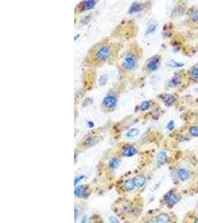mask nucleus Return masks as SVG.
I'll return each instance as SVG.
<instances>
[{
	"label": "nucleus",
	"instance_id": "nucleus-2",
	"mask_svg": "<svg viewBox=\"0 0 198 223\" xmlns=\"http://www.w3.org/2000/svg\"><path fill=\"white\" fill-rule=\"evenodd\" d=\"M137 65V58L132 53H127L122 60V67L126 71H131L134 69Z\"/></svg>",
	"mask_w": 198,
	"mask_h": 223
},
{
	"label": "nucleus",
	"instance_id": "nucleus-5",
	"mask_svg": "<svg viewBox=\"0 0 198 223\" xmlns=\"http://www.w3.org/2000/svg\"><path fill=\"white\" fill-rule=\"evenodd\" d=\"M98 0H85L79 5L80 11H87L93 9L97 3Z\"/></svg>",
	"mask_w": 198,
	"mask_h": 223
},
{
	"label": "nucleus",
	"instance_id": "nucleus-19",
	"mask_svg": "<svg viewBox=\"0 0 198 223\" xmlns=\"http://www.w3.org/2000/svg\"><path fill=\"white\" fill-rule=\"evenodd\" d=\"M167 65L169 67H172V68H180V67H183L184 65V63L177 62V61L174 60H169L167 63Z\"/></svg>",
	"mask_w": 198,
	"mask_h": 223
},
{
	"label": "nucleus",
	"instance_id": "nucleus-12",
	"mask_svg": "<svg viewBox=\"0 0 198 223\" xmlns=\"http://www.w3.org/2000/svg\"><path fill=\"white\" fill-rule=\"evenodd\" d=\"M133 179L135 183V185H136V188H142L146 182V177L142 175L137 176L134 177Z\"/></svg>",
	"mask_w": 198,
	"mask_h": 223
},
{
	"label": "nucleus",
	"instance_id": "nucleus-7",
	"mask_svg": "<svg viewBox=\"0 0 198 223\" xmlns=\"http://www.w3.org/2000/svg\"><path fill=\"white\" fill-rule=\"evenodd\" d=\"M88 194V188L86 185H76L74 188V195L78 198H84Z\"/></svg>",
	"mask_w": 198,
	"mask_h": 223
},
{
	"label": "nucleus",
	"instance_id": "nucleus-22",
	"mask_svg": "<svg viewBox=\"0 0 198 223\" xmlns=\"http://www.w3.org/2000/svg\"><path fill=\"white\" fill-rule=\"evenodd\" d=\"M157 29V25L155 23H152L150 24V25L148 26L147 28V30H146V34H153L154 32L155 31H156Z\"/></svg>",
	"mask_w": 198,
	"mask_h": 223
},
{
	"label": "nucleus",
	"instance_id": "nucleus-1",
	"mask_svg": "<svg viewBox=\"0 0 198 223\" xmlns=\"http://www.w3.org/2000/svg\"><path fill=\"white\" fill-rule=\"evenodd\" d=\"M112 47L109 45H102L97 48L95 54L96 61L99 63H104L109 60L112 55Z\"/></svg>",
	"mask_w": 198,
	"mask_h": 223
},
{
	"label": "nucleus",
	"instance_id": "nucleus-16",
	"mask_svg": "<svg viewBox=\"0 0 198 223\" xmlns=\"http://www.w3.org/2000/svg\"><path fill=\"white\" fill-rule=\"evenodd\" d=\"M190 77L193 81H198V65H193L191 68Z\"/></svg>",
	"mask_w": 198,
	"mask_h": 223
},
{
	"label": "nucleus",
	"instance_id": "nucleus-8",
	"mask_svg": "<svg viewBox=\"0 0 198 223\" xmlns=\"http://www.w3.org/2000/svg\"><path fill=\"white\" fill-rule=\"evenodd\" d=\"M137 153V150L132 145L126 146L122 149V155L125 157H127V158L134 156Z\"/></svg>",
	"mask_w": 198,
	"mask_h": 223
},
{
	"label": "nucleus",
	"instance_id": "nucleus-17",
	"mask_svg": "<svg viewBox=\"0 0 198 223\" xmlns=\"http://www.w3.org/2000/svg\"><path fill=\"white\" fill-rule=\"evenodd\" d=\"M139 133V130L137 128H132L129 129L126 133H125V136L128 138H133L137 136Z\"/></svg>",
	"mask_w": 198,
	"mask_h": 223
},
{
	"label": "nucleus",
	"instance_id": "nucleus-18",
	"mask_svg": "<svg viewBox=\"0 0 198 223\" xmlns=\"http://www.w3.org/2000/svg\"><path fill=\"white\" fill-rule=\"evenodd\" d=\"M163 101L166 106H172L174 102V98L172 95H166L163 97Z\"/></svg>",
	"mask_w": 198,
	"mask_h": 223
},
{
	"label": "nucleus",
	"instance_id": "nucleus-23",
	"mask_svg": "<svg viewBox=\"0 0 198 223\" xmlns=\"http://www.w3.org/2000/svg\"><path fill=\"white\" fill-rule=\"evenodd\" d=\"M107 81H108V75L105 74H102V75H101L100 78H99V86H105V84H106Z\"/></svg>",
	"mask_w": 198,
	"mask_h": 223
},
{
	"label": "nucleus",
	"instance_id": "nucleus-25",
	"mask_svg": "<svg viewBox=\"0 0 198 223\" xmlns=\"http://www.w3.org/2000/svg\"><path fill=\"white\" fill-rule=\"evenodd\" d=\"M177 84H179V79H178V77H173L172 78V80L169 82V85L171 86H175Z\"/></svg>",
	"mask_w": 198,
	"mask_h": 223
},
{
	"label": "nucleus",
	"instance_id": "nucleus-4",
	"mask_svg": "<svg viewBox=\"0 0 198 223\" xmlns=\"http://www.w3.org/2000/svg\"><path fill=\"white\" fill-rule=\"evenodd\" d=\"M165 201L169 207H173L179 201V197L174 192H169L164 197Z\"/></svg>",
	"mask_w": 198,
	"mask_h": 223
},
{
	"label": "nucleus",
	"instance_id": "nucleus-6",
	"mask_svg": "<svg viewBox=\"0 0 198 223\" xmlns=\"http://www.w3.org/2000/svg\"><path fill=\"white\" fill-rule=\"evenodd\" d=\"M159 66V58L158 57H154L149 60L146 64V68L150 71H155Z\"/></svg>",
	"mask_w": 198,
	"mask_h": 223
},
{
	"label": "nucleus",
	"instance_id": "nucleus-28",
	"mask_svg": "<svg viewBox=\"0 0 198 223\" xmlns=\"http://www.w3.org/2000/svg\"><path fill=\"white\" fill-rule=\"evenodd\" d=\"M109 222H113V223H119V219H118L117 218H116L115 217H109Z\"/></svg>",
	"mask_w": 198,
	"mask_h": 223
},
{
	"label": "nucleus",
	"instance_id": "nucleus-10",
	"mask_svg": "<svg viewBox=\"0 0 198 223\" xmlns=\"http://www.w3.org/2000/svg\"><path fill=\"white\" fill-rule=\"evenodd\" d=\"M119 164H120V160L116 157H113L109 160L108 167L112 170H115L119 167Z\"/></svg>",
	"mask_w": 198,
	"mask_h": 223
},
{
	"label": "nucleus",
	"instance_id": "nucleus-21",
	"mask_svg": "<svg viewBox=\"0 0 198 223\" xmlns=\"http://www.w3.org/2000/svg\"><path fill=\"white\" fill-rule=\"evenodd\" d=\"M151 106V103L149 101H144L139 105V109L142 111H146V110L149 109Z\"/></svg>",
	"mask_w": 198,
	"mask_h": 223
},
{
	"label": "nucleus",
	"instance_id": "nucleus-9",
	"mask_svg": "<svg viewBox=\"0 0 198 223\" xmlns=\"http://www.w3.org/2000/svg\"><path fill=\"white\" fill-rule=\"evenodd\" d=\"M177 176L179 179L182 181H187L190 178V173L188 170V169L185 167H180L177 170Z\"/></svg>",
	"mask_w": 198,
	"mask_h": 223
},
{
	"label": "nucleus",
	"instance_id": "nucleus-15",
	"mask_svg": "<svg viewBox=\"0 0 198 223\" xmlns=\"http://www.w3.org/2000/svg\"><path fill=\"white\" fill-rule=\"evenodd\" d=\"M170 220V217H169L167 214H165V213L159 214V215L156 217V222L159 223L169 222Z\"/></svg>",
	"mask_w": 198,
	"mask_h": 223
},
{
	"label": "nucleus",
	"instance_id": "nucleus-3",
	"mask_svg": "<svg viewBox=\"0 0 198 223\" xmlns=\"http://www.w3.org/2000/svg\"><path fill=\"white\" fill-rule=\"evenodd\" d=\"M102 105L108 109H114L117 106V98L113 93L109 94L102 100Z\"/></svg>",
	"mask_w": 198,
	"mask_h": 223
},
{
	"label": "nucleus",
	"instance_id": "nucleus-11",
	"mask_svg": "<svg viewBox=\"0 0 198 223\" xmlns=\"http://www.w3.org/2000/svg\"><path fill=\"white\" fill-rule=\"evenodd\" d=\"M123 188L125 191L127 192H131V191H134V188H136V185H135L133 178H129V179L125 180L123 184Z\"/></svg>",
	"mask_w": 198,
	"mask_h": 223
},
{
	"label": "nucleus",
	"instance_id": "nucleus-29",
	"mask_svg": "<svg viewBox=\"0 0 198 223\" xmlns=\"http://www.w3.org/2000/svg\"><path fill=\"white\" fill-rule=\"evenodd\" d=\"M195 222H198V218L196 219V221H195Z\"/></svg>",
	"mask_w": 198,
	"mask_h": 223
},
{
	"label": "nucleus",
	"instance_id": "nucleus-13",
	"mask_svg": "<svg viewBox=\"0 0 198 223\" xmlns=\"http://www.w3.org/2000/svg\"><path fill=\"white\" fill-rule=\"evenodd\" d=\"M168 161V155L165 151L161 150L160 152L158 153L157 156V161L159 165H163V164H166Z\"/></svg>",
	"mask_w": 198,
	"mask_h": 223
},
{
	"label": "nucleus",
	"instance_id": "nucleus-20",
	"mask_svg": "<svg viewBox=\"0 0 198 223\" xmlns=\"http://www.w3.org/2000/svg\"><path fill=\"white\" fill-rule=\"evenodd\" d=\"M190 19L192 22H198V10L192 9L190 12Z\"/></svg>",
	"mask_w": 198,
	"mask_h": 223
},
{
	"label": "nucleus",
	"instance_id": "nucleus-14",
	"mask_svg": "<svg viewBox=\"0 0 198 223\" xmlns=\"http://www.w3.org/2000/svg\"><path fill=\"white\" fill-rule=\"evenodd\" d=\"M142 8H143V7H142V4L139 3V2H134V3L132 4V5H131L130 8H129V14H136V13H138V12H139V11H142Z\"/></svg>",
	"mask_w": 198,
	"mask_h": 223
},
{
	"label": "nucleus",
	"instance_id": "nucleus-24",
	"mask_svg": "<svg viewBox=\"0 0 198 223\" xmlns=\"http://www.w3.org/2000/svg\"><path fill=\"white\" fill-rule=\"evenodd\" d=\"M189 132H190L191 135L194 137H198V127H190L189 129Z\"/></svg>",
	"mask_w": 198,
	"mask_h": 223
},
{
	"label": "nucleus",
	"instance_id": "nucleus-26",
	"mask_svg": "<svg viewBox=\"0 0 198 223\" xmlns=\"http://www.w3.org/2000/svg\"><path fill=\"white\" fill-rule=\"evenodd\" d=\"M84 178V176H78L75 177V179H74V184L75 186L77 185L78 184H79V182L80 181H82V179Z\"/></svg>",
	"mask_w": 198,
	"mask_h": 223
},
{
	"label": "nucleus",
	"instance_id": "nucleus-27",
	"mask_svg": "<svg viewBox=\"0 0 198 223\" xmlns=\"http://www.w3.org/2000/svg\"><path fill=\"white\" fill-rule=\"evenodd\" d=\"M174 128V122L173 121H171L169 124H167V129L169 130H172Z\"/></svg>",
	"mask_w": 198,
	"mask_h": 223
}]
</instances>
